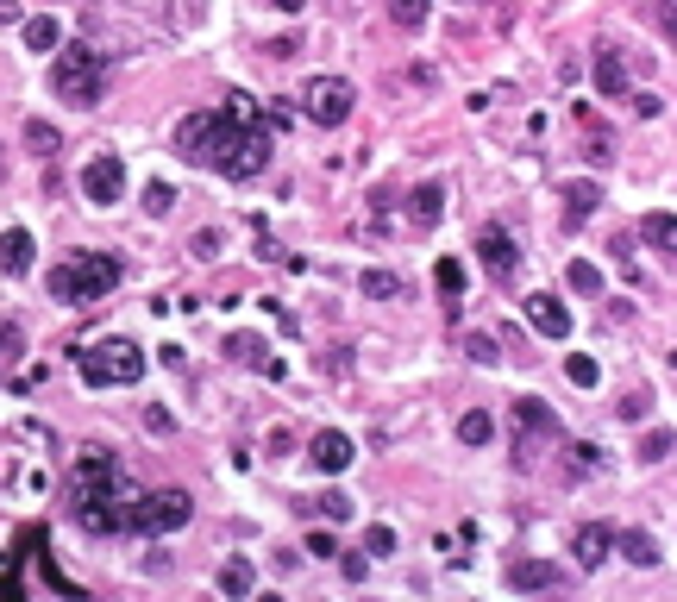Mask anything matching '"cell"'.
<instances>
[{"label":"cell","mask_w":677,"mask_h":602,"mask_svg":"<svg viewBox=\"0 0 677 602\" xmlns=\"http://www.w3.org/2000/svg\"><path fill=\"white\" fill-rule=\"evenodd\" d=\"M615 552H621V559L627 565H659V540H652V534H640V527H627V534H615Z\"/></svg>","instance_id":"obj_19"},{"label":"cell","mask_w":677,"mask_h":602,"mask_svg":"<svg viewBox=\"0 0 677 602\" xmlns=\"http://www.w3.org/2000/svg\"><path fill=\"white\" fill-rule=\"evenodd\" d=\"M652 19H659L665 44H677V0H659V7H652Z\"/></svg>","instance_id":"obj_35"},{"label":"cell","mask_w":677,"mask_h":602,"mask_svg":"<svg viewBox=\"0 0 677 602\" xmlns=\"http://www.w3.org/2000/svg\"><path fill=\"white\" fill-rule=\"evenodd\" d=\"M508 421H515V465L527 471L533 458H540V452L552 446V439H558V414H552V408H546L540 396H521Z\"/></svg>","instance_id":"obj_7"},{"label":"cell","mask_w":677,"mask_h":602,"mask_svg":"<svg viewBox=\"0 0 677 602\" xmlns=\"http://www.w3.org/2000/svg\"><path fill=\"white\" fill-rule=\"evenodd\" d=\"M189 521H195L189 490H138V502H132V534H176Z\"/></svg>","instance_id":"obj_6"},{"label":"cell","mask_w":677,"mask_h":602,"mask_svg":"<svg viewBox=\"0 0 677 602\" xmlns=\"http://www.w3.org/2000/svg\"><path fill=\"white\" fill-rule=\"evenodd\" d=\"M433 283H439V295H446V308H458V301H464V283H471V276H464L458 258H439V264H433Z\"/></svg>","instance_id":"obj_22"},{"label":"cell","mask_w":677,"mask_h":602,"mask_svg":"<svg viewBox=\"0 0 677 602\" xmlns=\"http://www.w3.org/2000/svg\"><path fill=\"white\" fill-rule=\"evenodd\" d=\"M352 101H358V88L345 76H308L301 82V113H308L314 126H345L352 120Z\"/></svg>","instance_id":"obj_8"},{"label":"cell","mask_w":677,"mask_h":602,"mask_svg":"<svg viewBox=\"0 0 677 602\" xmlns=\"http://www.w3.org/2000/svg\"><path fill=\"white\" fill-rule=\"evenodd\" d=\"M590 76H596V95H602V101H621V95H627V63H621L615 44H602V51H596Z\"/></svg>","instance_id":"obj_12"},{"label":"cell","mask_w":677,"mask_h":602,"mask_svg":"<svg viewBox=\"0 0 677 602\" xmlns=\"http://www.w3.org/2000/svg\"><path fill=\"white\" fill-rule=\"evenodd\" d=\"M439 214H446V182H420V189L408 195V220L420 226V233H433Z\"/></svg>","instance_id":"obj_14"},{"label":"cell","mask_w":677,"mask_h":602,"mask_svg":"<svg viewBox=\"0 0 677 602\" xmlns=\"http://www.w3.org/2000/svg\"><path fill=\"white\" fill-rule=\"evenodd\" d=\"M508 584H515V590H558L565 577H558L546 559H515V565H508Z\"/></svg>","instance_id":"obj_17"},{"label":"cell","mask_w":677,"mask_h":602,"mask_svg":"<svg viewBox=\"0 0 677 602\" xmlns=\"http://www.w3.org/2000/svg\"><path fill=\"white\" fill-rule=\"evenodd\" d=\"M571 465L577 471H596V446H571Z\"/></svg>","instance_id":"obj_40"},{"label":"cell","mask_w":677,"mask_h":602,"mask_svg":"<svg viewBox=\"0 0 677 602\" xmlns=\"http://www.w3.org/2000/svg\"><path fill=\"white\" fill-rule=\"evenodd\" d=\"M76 370H82L88 389H120V383L145 377V352L132 339H101V345H82L76 352Z\"/></svg>","instance_id":"obj_5"},{"label":"cell","mask_w":677,"mask_h":602,"mask_svg":"<svg viewBox=\"0 0 677 602\" xmlns=\"http://www.w3.org/2000/svg\"><path fill=\"white\" fill-rule=\"evenodd\" d=\"M101 82H107V57L95 51V44H57V57H51V88H57V101L95 107V101H101Z\"/></svg>","instance_id":"obj_3"},{"label":"cell","mask_w":677,"mask_h":602,"mask_svg":"<svg viewBox=\"0 0 677 602\" xmlns=\"http://www.w3.org/2000/svg\"><path fill=\"white\" fill-rule=\"evenodd\" d=\"M32 233H26V226H7V233H0V270H7V276H26L32 270Z\"/></svg>","instance_id":"obj_16"},{"label":"cell","mask_w":677,"mask_h":602,"mask_svg":"<svg viewBox=\"0 0 677 602\" xmlns=\"http://www.w3.org/2000/svg\"><path fill=\"white\" fill-rule=\"evenodd\" d=\"M389 19L402 32H420V26H427V0H389Z\"/></svg>","instance_id":"obj_27"},{"label":"cell","mask_w":677,"mask_h":602,"mask_svg":"<svg viewBox=\"0 0 677 602\" xmlns=\"http://www.w3.org/2000/svg\"><path fill=\"white\" fill-rule=\"evenodd\" d=\"M189 251H195V258H214V251H220V233H195Z\"/></svg>","instance_id":"obj_39"},{"label":"cell","mask_w":677,"mask_h":602,"mask_svg":"<svg viewBox=\"0 0 677 602\" xmlns=\"http://www.w3.org/2000/svg\"><path fill=\"white\" fill-rule=\"evenodd\" d=\"M477 258H483V270L496 276V283H508V276H515V264H521V251H515V239H508L502 226H483V239H477Z\"/></svg>","instance_id":"obj_10"},{"label":"cell","mask_w":677,"mask_h":602,"mask_svg":"<svg viewBox=\"0 0 677 602\" xmlns=\"http://www.w3.org/2000/svg\"><path fill=\"white\" fill-rule=\"evenodd\" d=\"M120 289V258L107 251H76V258L51 264V295L57 301H101Z\"/></svg>","instance_id":"obj_4"},{"label":"cell","mask_w":677,"mask_h":602,"mask_svg":"<svg viewBox=\"0 0 677 602\" xmlns=\"http://www.w3.org/2000/svg\"><path fill=\"white\" fill-rule=\"evenodd\" d=\"M19 345H26V333H19V327H13V320H0V358H13V352H19Z\"/></svg>","instance_id":"obj_37"},{"label":"cell","mask_w":677,"mask_h":602,"mask_svg":"<svg viewBox=\"0 0 677 602\" xmlns=\"http://www.w3.org/2000/svg\"><path fill=\"white\" fill-rule=\"evenodd\" d=\"M57 44H63V26H57L51 13H38V19H26V51H44V57H51Z\"/></svg>","instance_id":"obj_23"},{"label":"cell","mask_w":677,"mask_h":602,"mask_svg":"<svg viewBox=\"0 0 677 602\" xmlns=\"http://www.w3.org/2000/svg\"><path fill=\"white\" fill-rule=\"evenodd\" d=\"M458 439H464V446H489V439H496V421H489L483 408H471V414L458 421Z\"/></svg>","instance_id":"obj_26"},{"label":"cell","mask_w":677,"mask_h":602,"mask_svg":"<svg viewBox=\"0 0 677 602\" xmlns=\"http://www.w3.org/2000/svg\"><path fill=\"white\" fill-rule=\"evenodd\" d=\"M464 352H471L477 364H496L502 352H496V339H489V333H471V339H464Z\"/></svg>","instance_id":"obj_33"},{"label":"cell","mask_w":677,"mask_h":602,"mask_svg":"<svg viewBox=\"0 0 677 602\" xmlns=\"http://www.w3.org/2000/svg\"><path fill=\"white\" fill-rule=\"evenodd\" d=\"M314 508H320L326 521H345V515H352V502H345L339 490H326V496H314Z\"/></svg>","instance_id":"obj_32"},{"label":"cell","mask_w":677,"mask_h":602,"mask_svg":"<svg viewBox=\"0 0 677 602\" xmlns=\"http://www.w3.org/2000/svg\"><path fill=\"white\" fill-rule=\"evenodd\" d=\"M527 320L546 339H565L571 333V308H565V301H552V295H527Z\"/></svg>","instance_id":"obj_15"},{"label":"cell","mask_w":677,"mask_h":602,"mask_svg":"<svg viewBox=\"0 0 677 602\" xmlns=\"http://www.w3.org/2000/svg\"><path fill=\"white\" fill-rule=\"evenodd\" d=\"M565 377H571L577 389H596L602 370H596V358H590V352H577V358H565Z\"/></svg>","instance_id":"obj_28"},{"label":"cell","mask_w":677,"mask_h":602,"mask_svg":"<svg viewBox=\"0 0 677 602\" xmlns=\"http://www.w3.org/2000/svg\"><path fill=\"white\" fill-rule=\"evenodd\" d=\"M364 552H370V559H389V552H395V527H364Z\"/></svg>","instance_id":"obj_30"},{"label":"cell","mask_w":677,"mask_h":602,"mask_svg":"<svg viewBox=\"0 0 677 602\" xmlns=\"http://www.w3.org/2000/svg\"><path fill=\"white\" fill-rule=\"evenodd\" d=\"M276 7H283V13H301V0H276Z\"/></svg>","instance_id":"obj_43"},{"label":"cell","mask_w":677,"mask_h":602,"mask_svg":"<svg viewBox=\"0 0 677 602\" xmlns=\"http://www.w3.org/2000/svg\"><path fill=\"white\" fill-rule=\"evenodd\" d=\"M308 458L326 471V477H339L345 465L358 458V446H352V433H339V427H326V433H314V446H308Z\"/></svg>","instance_id":"obj_11"},{"label":"cell","mask_w":677,"mask_h":602,"mask_svg":"<svg viewBox=\"0 0 677 602\" xmlns=\"http://www.w3.org/2000/svg\"><path fill=\"white\" fill-rule=\"evenodd\" d=\"M565 283H571L577 295H596V289H602V270H596V264H583V258H577V264L565 270Z\"/></svg>","instance_id":"obj_29"},{"label":"cell","mask_w":677,"mask_h":602,"mask_svg":"<svg viewBox=\"0 0 677 602\" xmlns=\"http://www.w3.org/2000/svg\"><path fill=\"white\" fill-rule=\"evenodd\" d=\"M358 295L389 301V295H402V276H395V270H364V276H358Z\"/></svg>","instance_id":"obj_24"},{"label":"cell","mask_w":677,"mask_h":602,"mask_svg":"<svg viewBox=\"0 0 677 602\" xmlns=\"http://www.w3.org/2000/svg\"><path fill=\"white\" fill-rule=\"evenodd\" d=\"M671 452V433H646L640 439V458H646V465H652V458H665Z\"/></svg>","instance_id":"obj_36"},{"label":"cell","mask_w":677,"mask_h":602,"mask_svg":"<svg viewBox=\"0 0 677 602\" xmlns=\"http://www.w3.org/2000/svg\"><path fill=\"white\" fill-rule=\"evenodd\" d=\"M640 239L652 251H665V258H677V214H646L640 220Z\"/></svg>","instance_id":"obj_20"},{"label":"cell","mask_w":677,"mask_h":602,"mask_svg":"<svg viewBox=\"0 0 677 602\" xmlns=\"http://www.w3.org/2000/svg\"><path fill=\"white\" fill-rule=\"evenodd\" d=\"M132 502L138 490L126 483L120 458L107 446H82L76 471H69V515L82 534H132Z\"/></svg>","instance_id":"obj_2"},{"label":"cell","mask_w":677,"mask_h":602,"mask_svg":"<svg viewBox=\"0 0 677 602\" xmlns=\"http://www.w3.org/2000/svg\"><path fill=\"white\" fill-rule=\"evenodd\" d=\"M571 552H577V565H583V571H596V565L615 552V527H609V521H590V527H577V546H571Z\"/></svg>","instance_id":"obj_13"},{"label":"cell","mask_w":677,"mask_h":602,"mask_svg":"<svg viewBox=\"0 0 677 602\" xmlns=\"http://www.w3.org/2000/svg\"><path fill=\"white\" fill-rule=\"evenodd\" d=\"M0 26H19V0H0Z\"/></svg>","instance_id":"obj_42"},{"label":"cell","mask_w":677,"mask_h":602,"mask_svg":"<svg viewBox=\"0 0 677 602\" xmlns=\"http://www.w3.org/2000/svg\"><path fill=\"white\" fill-rule=\"evenodd\" d=\"M596 201H602V195H596V182H565V220H571V226L590 220V214H596Z\"/></svg>","instance_id":"obj_21"},{"label":"cell","mask_w":677,"mask_h":602,"mask_svg":"<svg viewBox=\"0 0 677 602\" xmlns=\"http://www.w3.org/2000/svg\"><path fill=\"white\" fill-rule=\"evenodd\" d=\"M226 352L239 358V364H258V370H270V377H283V364L270 358V345H264L258 333H232V339H226Z\"/></svg>","instance_id":"obj_18"},{"label":"cell","mask_w":677,"mask_h":602,"mask_svg":"<svg viewBox=\"0 0 677 602\" xmlns=\"http://www.w3.org/2000/svg\"><path fill=\"white\" fill-rule=\"evenodd\" d=\"M251 584H258V571H251L245 559H226V565H220V590H226V596H251Z\"/></svg>","instance_id":"obj_25"},{"label":"cell","mask_w":677,"mask_h":602,"mask_svg":"<svg viewBox=\"0 0 677 602\" xmlns=\"http://www.w3.org/2000/svg\"><path fill=\"white\" fill-rule=\"evenodd\" d=\"M308 552H314V559H333L339 546H333V534H326V527H314V534H308Z\"/></svg>","instance_id":"obj_38"},{"label":"cell","mask_w":677,"mask_h":602,"mask_svg":"<svg viewBox=\"0 0 677 602\" xmlns=\"http://www.w3.org/2000/svg\"><path fill=\"white\" fill-rule=\"evenodd\" d=\"M145 427H151V433H170L176 421H170V414H163V408H145Z\"/></svg>","instance_id":"obj_41"},{"label":"cell","mask_w":677,"mask_h":602,"mask_svg":"<svg viewBox=\"0 0 677 602\" xmlns=\"http://www.w3.org/2000/svg\"><path fill=\"white\" fill-rule=\"evenodd\" d=\"M82 195L95 201V207H113V201L126 195V164H120V157H113V151H101L95 164L82 170Z\"/></svg>","instance_id":"obj_9"},{"label":"cell","mask_w":677,"mask_h":602,"mask_svg":"<svg viewBox=\"0 0 677 602\" xmlns=\"http://www.w3.org/2000/svg\"><path fill=\"white\" fill-rule=\"evenodd\" d=\"M26 138H32V151H44V157H51V151H57V132H51V126H44V120H26Z\"/></svg>","instance_id":"obj_34"},{"label":"cell","mask_w":677,"mask_h":602,"mask_svg":"<svg viewBox=\"0 0 677 602\" xmlns=\"http://www.w3.org/2000/svg\"><path fill=\"white\" fill-rule=\"evenodd\" d=\"M176 151L189 157V164L220 170L226 182H251L270 164V120L245 95H232L214 113H182L176 120Z\"/></svg>","instance_id":"obj_1"},{"label":"cell","mask_w":677,"mask_h":602,"mask_svg":"<svg viewBox=\"0 0 677 602\" xmlns=\"http://www.w3.org/2000/svg\"><path fill=\"white\" fill-rule=\"evenodd\" d=\"M145 207H151V214H170V207H176V189H170V182H145Z\"/></svg>","instance_id":"obj_31"}]
</instances>
